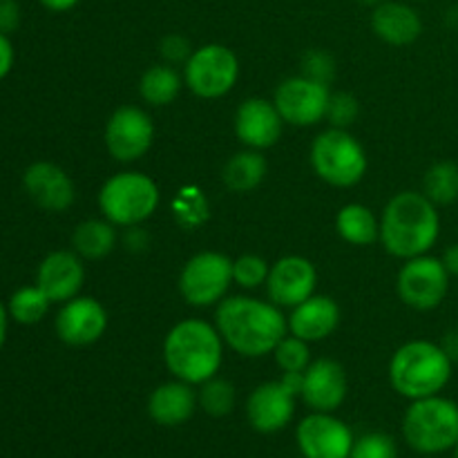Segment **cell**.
<instances>
[{
  "mask_svg": "<svg viewBox=\"0 0 458 458\" xmlns=\"http://www.w3.org/2000/svg\"><path fill=\"white\" fill-rule=\"evenodd\" d=\"M21 25V7L16 0H0V31L12 34Z\"/></svg>",
  "mask_w": 458,
  "mask_h": 458,
  "instance_id": "obj_38",
  "label": "cell"
},
{
  "mask_svg": "<svg viewBox=\"0 0 458 458\" xmlns=\"http://www.w3.org/2000/svg\"><path fill=\"white\" fill-rule=\"evenodd\" d=\"M267 295L280 309H295L316 293L318 271L311 259L302 255H286L276 264L267 277Z\"/></svg>",
  "mask_w": 458,
  "mask_h": 458,
  "instance_id": "obj_15",
  "label": "cell"
},
{
  "mask_svg": "<svg viewBox=\"0 0 458 458\" xmlns=\"http://www.w3.org/2000/svg\"><path fill=\"white\" fill-rule=\"evenodd\" d=\"M159 52H161V58H164V63L177 67V65H186V61L191 58V54L195 52V49H192L191 40H188L186 36L168 34L161 38Z\"/></svg>",
  "mask_w": 458,
  "mask_h": 458,
  "instance_id": "obj_37",
  "label": "cell"
},
{
  "mask_svg": "<svg viewBox=\"0 0 458 458\" xmlns=\"http://www.w3.org/2000/svg\"><path fill=\"white\" fill-rule=\"evenodd\" d=\"M183 74H179L177 67L168 65V63H159V65L148 67L139 81V94L143 101L152 107H165L174 103V98L182 94L183 89Z\"/></svg>",
  "mask_w": 458,
  "mask_h": 458,
  "instance_id": "obj_27",
  "label": "cell"
},
{
  "mask_svg": "<svg viewBox=\"0 0 458 458\" xmlns=\"http://www.w3.org/2000/svg\"><path fill=\"white\" fill-rule=\"evenodd\" d=\"M450 277L443 258L428 253L405 259L396 277L398 298L414 311H434L447 298Z\"/></svg>",
  "mask_w": 458,
  "mask_h": 458,
  "instance_id": "obj_10",
  "label": "cell"
},
{
  "mask_svg": "<svg viewBox=\"0 0 458 458\" xmlns=\"http://www.w3.org/2000/svg\"><path fill=\"white\" fill-rule=\"evenodd\" d=\"M454 458H458V443L454 445Z\"/></svg>",
  "mask_w": 458,
  "mask_h": 458,
  "instance_id": "obj_46",
  "label": "cell"
},
{
  "mask_svg": "<svg viewBox=\"0 0 458 458\" xmlns=\"http://www.w3.org/2000/svg\"><path fill=\"white\" fill-rule=\"evenodd\" d=\"M329 98V85L318 83L304 74L282 81L273 94V103L284 123L295 128H311L327 119Z\"/></svg>",
  "mask_w": 458,
  "mask_h": 458,
  "instance_id": "obj_12",
  "label": "cell"
},
{
  "mask_svg": "<svg viewBox=\"0 0 458 458\" xmlns=\"http://www.w3.org/2000/svg\"><path fill=\"white\" fill-rule=\"evenodd\" d=\"M441 235V215L423 191H403L385 204L380 215V244L392 258L428 255Z\"/></svg>",
  "mask_w": 458,
  "mask_h": 458,
  "instance_id": "obj_2",
  "label": "cell"
},
{
  "mask_svg": "<svg viewBox=\"0 0 458 458\" xmlns=\"http://www.w3.org/2000/svg\"><path fill=\"white\" fill-rule=\"evenodd\" d=\"M119 235L112 222L103 219H85L72 233V250L81 255L85 262L103 259L114 250Z\"/></svg>",
  "mask_w": 458,
  "mask_h": 458,
  "instance_id": "obj_26",
  "label": "cell"
},
{
  "mask_svg": "<svg viewBox=\"0 0 458 458\" xmlns=\"http://www.w3.org/2000/svg\"><path fill=\"white\" fill-rule=\"evenodd\" d=\"M360 106L358 98L349 92H331L329 107H327V119H329L331 128L347 130L349 125L356 121Z\"/></svg>",
  "mask_w": 458,
  "mask_h": 458,
  "instance_id": "obj_35",
  "label": "cell"
},
{
  "mask_svg": "<svg viewBox=\"0 0 458 458\" xmlns=\"http://www.w3.org/2000/svg\"><path fill=\"white\" fill-rule=\"evenodd\" d=\"M268 271H271V264L262 255L244 253L233 259V282L246 291L259 289V286L267 284Z\"/></svg>",
  "mask_w": 458,
  "mask_h": 458,
  "instance_id": "obj_31",
  "label": "cell"
},
{
  "mask_svg": "<svg viewBox=\"0 0 458 458\" xmlns=\"http://www.w3.org/2000/svg\"><path fill=\"white\" fill-rule=\"evenodd\" d=\"M9 311H7V304L0 300V352H3L4 343H7V329H9Z\"/></svg>",
  "mask_w": 458,
  "mask_h": 458,
  "instance_id": "obj_43",
  "label": "cell"
},
{
  "mask_svg": "<svg viewBox=\"0 0 458 458\" xmlns=\"http://www.w3.org/2000/svg\"><path fill=\"white\" fill-rule=\"evenodd\" d=\"M295 394L282 380L262 383L250 392L246 401V419L259 434H276L284 429L295 416Z\"/></svg>",
  "mask_w": 458,
  "mask_h": 458,
  "instance_id": "obj_18",
  "label": "cell"
},
{
  "mask_svg": "<svg viewBox=\"0 0 458 458\" xmlns=\"http://www.w3.org/2000/svg\"><path fill=\"white\" fill-rule=\"evenodd\" d=\"M273 358L282 371H304L311 365V349L302 338L286 334L280 344L273 349Z\"/></svg>",
  "mask_w": 458,
  "mask_h": 458,
  "instance_id": "obj_32",
  "label": "cell"
},
{
  "mask_svg": "<svg viewBox=\"0 0 458 458\" xmlns=\"http://www.w3.org/2000/svg\"><path fill=\"white\" fill-rule=\"evenodd\" d=\"M197 405L199 403H197V394L192 385L174 378L152 389L150 398H148V414L157 425L177 428V425L188 423L192 419Z\"/></svg>",
  "mask_w": 458,
  "mask_h": 458,
  "instance_id": "obj_23",
  "label": "cell"
},
{
  "mask_svg": "<svg viewBox=\"0 0 458 458\" xmlns=\"http://www.w3.org/2000/svg\"><path fill=\"white\" fill-rule=\"evenodd\" d=\"M423 195L437 206L458 201V164L437 161L423 177Z\"/></svg>",
  "mask_w": 458,
  "mask_h": 458,
  "instance_id": "obj_29",
  "label": "cell"
},
{
  "mask_svg": "<svg viewBox=\"0 0 458 458\" xmlns=\"http://www.w3.org/2000/svg\"><path fill=\"white\" fill-rule=\"evenodd\" d=\"M309 161L313 173L334 188L358 186L369 168L362 143L343 128H329L318 134L309 150Z\"/></svg>",
  "mask_w": 458,
  "mask_h": 458,
  "instance_id": "obj_7",
  "label": "cell"
},
{
  "mask_svg": "<svg viewBox=\"0 0 458 458\" xmlns=\"http://www.w3.org/2000/svg\"><path fill=\"white\" fill-rule=\"evenodd\" d=\"M159 201V183L139 170L112 174L98 191V210L116 228L141 226L157 213Z\"/></svg>",
  "mask_w": 458,
  "mask_h": 458,
  "instance_id": "obj_5",
  "label": "cell"
},
{
  "mask_svg": "<svg viewBox=\"0 0 458 458\" xmlns=\"http://www.w3.org/2000/svg\"><path fill=\"white\" fill-rule=\"evenodd\" d=\"M174 217L179 224L188 228H197L208 219V201L201 195V191L191 188V191H182L179 199L174 201Z\"/></svg>",
  "mask_w": 458,
  "mask_h": 458,
  "instance_id": "obj_33",
  "label": "cell"
},
{
  "mask_svg": "<svg viewBox=\"0 0 458 458\" xmlns=\"http://www.w3.org/2000/svg\"><path fill=\"white\" fill-rule=\"evenodd\" d=\"M302 74L318 83L331 85L335 79V61L325 49H309L302 56Z\"/></svg>",
  "mask_w": 458,
  "mask_h": 458,
  "instance_id": "obj_36",
  "label": "cell"
},
{
  "mask_svg": "<svg viewBox=\"0 0 458 458\" xmlns=\"http://www.w3.org/2000/svg\"><path fill=\"white\" fill-rule=\"evenodd\" d=\"M347 374L343 365L331 358L311 360V365L304 369L302 380V401L313 411H329L334 414L347 398Z\"/></svg>",
  "mask_w": 458,
  "mask_h": 458,
  "instance_id": "obj_20",
  "label": "cell"
},
{
  "mask_svg": "<svg viewBox=\"0 0 458 458\" xmlns=\"http://www.w3.org/2000/svg\"><path fill=\"white\" fill-rule=\"evenodd\" d=\"M13 61H16V52H13L12 40H9L7 34L0 31V81L7 79L13 67Z\"/></svg>",
  "mask_w": 458,
  "mask_h": 458,
  "instance_id": "obj_39",
  "label": "cell"
},
{
  "mask_svg": "<svg viewBox=\"0 0 458 458\" xmlns=\"http://www.w3.org/2000/svg\"><path fill=\"white\" fill-rule=\"evenodd\" d=\"M106 307L92 295H76L61 304L54 320V329L61 343L67 347H89L98 343L107 331Z\"/></svg>",
  "mask_w": 458,
  "mask_h": 458,
  "instance_id": "obj_14",
  "label": "cell"
},
{
  "mask_svg": "<svg viewBox=\"0 0 458 458\" xmlns=\"http://www.w3.org/2000/svg\"><path fill=\"white\" fill-rule=\"evenodd\" d=\"M215 327L224 344L244 358H264L273 353L289 334V322L271 300L231 295L215 309Z\"/></svg>",
  "mask_w": 458,
  "mask_h": 458,
  "instance_id": "obj_1",
  "label": "cell"
},
{
  "mask_svg": "<svg viewBox=\"0 0 458 458\" xmlns=\"http://www.w3.org/2000/svg\"><path fill=\"white\" fill-rule=\"evenodd\" d=\"M52 307V300L43 293L38 284L31 286H21L18 291H13L12 298L7 300V311L16 325L31 327L38 325L45 316L49 313Z\"/></svg>",
  "mask_w": 458,
  "mask_h": 458,
  "instance_id": "obj_28",
  "label": "cell"
},
{
  "mask_svg": "<svg viewBox=\"0 0 458 458\" xmlns=\"http://www.w3.org/2000/svg\"><path fill=\"white\" fill-rule=\"evenodd\" d=\"M38 3L43 4L47 12L63 13V12H70V9H74L81 0H38Z\"/></svg>",
  "mask_w": 458,
  "mask_h": 458,
  "instance_id": "obj_42",
  "label": "cell"
},
{
  "mask_svg": "<svg viewBox=\"0 0 458 458\" xmlns=\"http://www.w3.org/2000/svg\"><path fill=\"white\" fill-rule=\"evenodd\" d=\"M197 403H199V407L208 416H213V419H224V416L231 414L233 407H235V387H233V383H228V380L215 376V378L199 385Z\"/></svg>",
  "mask_w": 458,
  "mask_h": 458,
  "instance_id": "obj_30",
  "label": "cell"
},
{
  "mask_svg": "<svg viewBox=\"0 0 458 458\" xmlns=\"http://www.w3.org/2000/svg\"><path fill=\"white\" fill-rule=\"evenodd\" d=\"M22 188L38 208L47 213H65L76 199L70 174L52 161H34L22 173Z\"/></svg>",
  "mask_w": 458,
  "mask_h": 458,
  "instance_id": "obj_17",
  "label": "cell"
},
{
  "mask_svg": "<svg viewBox=\"0 0 458 458\" xmlns=\"http://www.w3.org/2000/svg\"><path fill=\"white\" fill-rule=\"evenodd\" d=\"M267 173L268 164L262 150L244 148V150L237 152V155H233L226 161V165L222 170V182L231 192L244 195V192H253L255 188L262 186V182L267 179Z\"/></svg>",
  "mask_w": 458,
  "mask_h": 458,
  "instance_id": "obj_24",
  "label": "cell"
},
{
  "mask_svg": "<svg viewBox=\"0 0 458 458\" xmlns=\"http://www.w3.org/2000/svg\"><path fill=\"white\" fill-rule=\"evenodd\" d=\"M36 284L52 300V304H65L83 289L85 259L76 250H52L38 264Z\"/></svg>",
  "mask_w": 458,
  "mask_h": 458,
  "instance_id": "obj_19",
  "label": "cell"
},
{
  "mask_svg": "<svg viewBox=\"0 0 458 458\" xmlns=\"http://www.w3.org/2000/svg\"><path fill=\"white\" fill-rule=\"evenodd\" d=\"M155 121L137 106H121L110 114L103 132L106 150L121 164H134L148 155L155 141Z\"/></svg>",
  "mask_w": 458,
  "mask_h": 458,
  "instance_id": "obj_11",
  "label": "cell"
},
{
  "mask_svg": "<svg viewBox=\"0 0 458 458\" xmlns=\"http://www.w3.org/2000/svg\"><path fill=\"white\" fill-rule=\"evenodd\" d=\"M358 3L365 4V7H371V9H374V7H378V4H383L385 0H358Z\"/></svg>",
  "mask_w": 458,
  "mask_h": 458,
  "instance_id": "obj_45",
  "label": "cell"
},
{
  "mask_svg": "<svg viewBox=\"0 0 458 458\" xmlns=\"http://www.w3.org/2000/svg\"><path fill=\"white\" fill-rule=\"evenodd\" d=\"M371 30L392 47H407L423 34V18L411 4L385 0L371 12Z\"/></svg>",
  "mask_w": 458,
  "mask_h": 458,
  "instance_id": "obj_22",
  "label": "cell"
},
{
  "mask_svg": "<svg viewBox=\"0 0 458 458\" xmlns=\"http://www.w3.org/2000/svg\"><path fill=\"white\" fill-rule=\"evenodd\" d=\"M224 360V340L215 322L186 318L165 334L164 362L173 378L199 387L215 378Z\"/></svg>",
  "mask_w": 458,
  "mask_h": 458,
  "instance_id": "obj_3",
  "label": "cell"
},
{
  "mask_svg": "<svg viewBox=\"0 0 458 458\" xmlns=\"http://www.w3.org/2000/svg\"><path fill=\"white\" fill-rule=\"evenodd\" d=\"M454 362L443 352L441 343L410 340L394 352L389 360V383L407 401L441 394L452 380Z\"/></svg>",
  "mask_w": 458,
  "mask_h": 458,
  "instance_id": "obj_4",
  "label": "cell"
},
{
  "mask_svg": "<svg viewBox=\"0 0 458 458\" xmlns=\"http://www.w3.org/2000/svg\"><path fill=\"white\" fill-rule=\"evenodd\" d=\"M233 282V259L217 250H201L183 264L179 273V293L195 309L217 307L228 298Z\"/></svg>",
  "mask_w": 458,
  "mask_h": 458,
  "instance_id": "obj_8",
  "label": "cell"
},
{
  "mask_svg": "<svg viewBox=\"0 0 458 458\" xmlns=\"http://www.w3.org/2000/svg\"><path fill=\"white\" fill-rule=\"evenodd\" d=\"M295 443L304 458H349L356 443L347 423L329 411H313L300 420Z\"/></svg>",
  "mask_w": 458,
  "mask_h": 458,
  "instance_id": "obj_13",
  "label": "cell"
},
{
  "mask_svg": "<svg viewBox=\"0 0 458 458\" xmlns=\"http://www.w3.org/2000/svg\"><path fill=\"white\" fill-rule=\"evenodd\" d=\"M396 443L383 432H369L356 438L349 458H396Z\"/></svg>",
  "mask_w": 458,
  "mask_h": 458,
  "instance_id": "obj_34",
  "label": "cell"
},
{
  "mask_svg": "<svg viewBox=\"0 0 458 458\" xmlns=\"http://www.w3.org/2000/svg\"><path fill=\"white\" fill-rule=\"evenodd\" d=\"M443 262H445L450 276H458V244H452L450 249L443 255Z\"/></svg>",
  "mask_w": 458,
  "mask_h": 458,
  "instance_id": "obj_44",
  "label": "cell"
},
{
  "mask_svg": "<svg viewBox=\"0 0 458 458\" xmlns=\"http://www.w3.org/2000/svg\"><path fill=\"white\" fill-rule=\"evenodd\" d=\"M289 334L298 335L304 343H320L334 335L340 325V307L334 298L322 293H313L295 309H291Z\"/></svg>",
  "mask_w": 458,
  "mask_h": 458,
  "instance_id": "obj_21",
  "label": "cell"
},
{
  "mask_svg": "<svg viewBox=\"0 0 458 458\" xmlns=\"http://www.w3.org/2000/svg\"><path fill=\"white\" fill-rule=\"evenodd\" d=\"M441 347L443 352L450 356L452 362H458V327H454V329H450L445 335H443Z\"/></svg>",
  "mask_w": 458,
  "mask_h": 458,
  "instance_id": "obj_41",
  "label": "cell"
},
{
  "mask_svg": "<svg viewBox=\"0 0 458 458\" xmlns=\"http://www.w3.org/2000/svg\"><path fill=\"white\" fill-rule=\"evenodd\" d=\"M419 3H420V0H419Z\"/></svg>",
  "mask_w": 458,
  "mask_h": 458,
  "instance_id": "obj_47",
  "label": "cell"
},
{
  "mask_svg": "<svg viewBox=\"0 0 458 458\" xmlns=\"http://www.w3.org/2000/svg\"><path fill=\"white\" fill-rule=\"evenodd\" d=\"M284 119L276 103L262 97H250L240 103L235 112V137L250 150H268L284 132Z\"/></svg>",
  "mask_w": 458,
  "mask_h": 458,
  "instance_id": "obj_16",
  "label": "cell"
},
{
  "mask_svg": "<svg viewBox=\"0 0 458 458\" xmlns=\"http://www.w3.org/2000/svg\"><path fill=\"white\" fill-rule=\"evenodd\" d=\"M335 231L347 244L371 246L374 242H380V219L369 206L352 201L335 215Z\"/></svg>",
  "mask_w": 458,
  "mask_h": 458,
  "instance_id": "obj_25",
  "label": "cell"
},
{
  "mask_svg": "<svg viewBox=\"0 0 458 458\" xmlns=\"http://www.w3.org/2000/svg\"><path fill=\"white\" fill-rule=\"evenodd\" d=\"M125 244L130 250H143L148 246V233L141 231L139 226L128 228V235H125Z\"/></svg>",
  "mask_w": 458,
  "mask_h": 458,
  "instance_id": "obj_40",
  "label": "cell"
},
{
  "mask_svg": "<svg viewBox=\"0 0 458 458\" xmlns=\"http://www.w3.org/2000/svg\"><path fill=\"white\" fill-rule=\"evenodd\" d=\"M403 438L419 454H443L458 443V405L450 398L411 401L403 416Z\"/></svg>",
  "mask_w": 458,
  "mask_h": 458,
  "instance_id": "obj_6",
  "label": "cell"
},
{
  "mask_svg": "<svg viewBox=\"0 0 458 458\" xmlns=\"http://www.w3.org/2000/svg\"><path fill=\"white\" fill-rule=\"evenodd\" d=\"M240 79V61L235 52L222 43H206L191 54L183 65V83L195 97L213 101L235 88Z\"/></svg>",
  "mask_w": 458,
  "mask_h": 458,
  "instance_id": "obj_9",
  "label": "cell"
}]
</instances>
